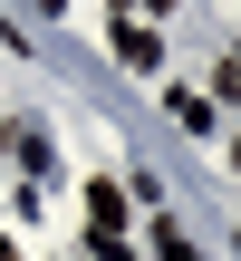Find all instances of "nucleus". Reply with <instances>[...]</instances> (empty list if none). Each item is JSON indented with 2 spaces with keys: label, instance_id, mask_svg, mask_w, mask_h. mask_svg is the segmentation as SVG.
Listing matches in <instances>:
<instances>
[{
  "label": "nucleus",
  "instance_id": "1",
  "mask_svg": "<svg viewBox=\"0 0 241 261\" xmlns=\"http://www.w3.org/2000/svg\"><path fill=\"white\" fill-rule=\"evenodd\" d=\"M116 58H126V68H155V58H164V39H155V29H135V19H116Z\"/></svg>",
  "mask_w": 241,
  "mask_h": 261
},
{
  "label": "nucleus",
  "instance_id": "2",
  "mask_svg": "<svg viewBox=\"0 0 241 261\" xmlns=\"http://www.w3.org/2000/svg\"><path fill=\"white\" fill-rule=\"evenodd\" d=\"M87 223H97V232H126V194H116V184H87Z\"/></svg>",
  "mask_w": 241,
  "mask_h": 261
},
{
  "label": "nucleus",
  "instance_id": "3",
  "mask_svg": "<svg viewBox=\"0 0 241 261\" xmlns=\"http://www.w3.org/2000/svg\"><path fill=\"white\" fill-rule=\"evenodd\" d=\"M164 107H174V126H193V136H203V126H213V97H193V87H174V97H164Z\"/></svg>",
  "mask_w": 241,
  "mask_h": 261
},
{
  "label": "nucleus",
  "instance_id": "4",
  "mask_svg": "<svg viewBox=\"0 0 241 261\" xmlns=\"http://www.w3.org/2000/svg\"><path fill=\"white\" fill-rule=\"evenodd\" d=\"M155 261H203V252H193V242H184V232L164 223V232H155Z\"/></svg>",
  "mask_w": 241,
  "mask_h": 261
},
{
  "label": "nucleus",
  "instance_id": "5",
  "mask_svg": "<svg viewBox=\"0 0 241 261\" xmlns=\"http://www.w3.org/2000/svg\"><path fill=\"white\" fill-rule=\"evenodd\" d=\"M97 261H135V252H126V232H97Z\"/></svg>",
  "mask_w": 241,
  "mask_h": 261
},
{
  "label": "nucleus",
  "instance_id": "6",
  "mask_svg": "<svg viewBox=\"0 0 241 261\" xmlns=\"http://www.w3.org/2000/svg\"><path fill=\"white\" fill-rule=\"evenodd\" d=\"M0 261H19V252H10V242H0Z\"/></svg>",
  "mask_w": 241,
  "mask_h": 261
}]
</instances>
